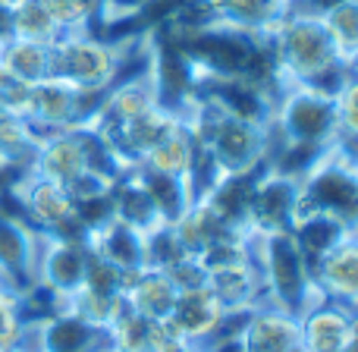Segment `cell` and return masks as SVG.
<instances>
[{
    "mask_svg": "<svg viewBox=\"0 0 358 352\" xmlns=\"http://www.w3.org/2000/svg\"><path fill=\"white\" fill-rule=\"evenodd\" d=\"M340 139L336 101L324 88L286 85L271 120V167L302 176Z\"/></svg>",
    "mask_w": 358,
    "mask_h": 352,
    "instance_id": "1",
    "label": "cell"
},
{
    "mask_svg": "<svg viewBox=\"0 0 358 352\" xmlns=\"http://www.w3.org/2000/svg\"><path fill=\"white\" fill-rule=\"evenodd\" d=\"M273 54L289 85L324 88L334 94L346 79V63L336 54L321 16L311 13H289L286 22L271 35Z\"/></svg>",
    "mask_w": 358,
    "mask_h": 352,
    "instance_id": "2",
    "label": "cell"
},
{
    "mask_svg": "<svg viewBox=\"0 0 358 352\" xmlns=\"http://www.w3.org/2000/svg\"><path fill=\"white\" fill-rule=\"evenodd\" d=\"M252 261L261 277L267 305L299 318L311 305L324 302L311 277V265L292 239V230L289 233H252Z\"/></svg>",
    "mask_w": 358,
    "mask_h": 352,
    "instance_id": "3",
    "label": "cell"
},
{
    "mask_svg": "<svg viewBox=\"0 0 358 352\" xmlns=\"http://www.w3.org/2000/svg\"><path fill=\"white\" fill-rule=\"evenodd\" d=\"M145 31L129 38H101V35H60L50 48V76L54 79L69 82L79 92H92V94H104L113 82L123 76L126 69V54L132 44L142 38Z\"/></svg>",
    "mask_w": 358,
    "mask_h": 352,
    "instance_id": "4",
    "label": "cell"
},
{
    "mask_svg": "<svg viewBox=\"0 0 358 352\" xmlns=\"http://www.w3.org/2000/svg\"><path fill=\"white\" fill-rule=\"evenodd\" d=\"M13 204L6 208L19 214L35 233L41 236H66V239H85V227L76 217V202L66 185L44 179L35 174H19L10 185H3Z\"/></svg>",
    "mask_w": 358,
    "mask_h": 352,
    "instance_id": "5",
    "label": "cell"
},
{
    "mask_svg": "<svg viewBox=\"0 0 358 352\" xmlns=\"http://www.w3.org/2000/svg\"><path fill=\"white\" fill-rule=\"evenodd\" d=\"M302 211L299 214H327L343 227H358V167L340 148H330L305 170Z\"/></svg>",
    "mask_w": 358,
    "mask_h": 352,
    "instance_id": "6",
    "label": "cell"
},
{
    "mask_svg": "<svg viewBox=\"0 0 358 352\" xmlns=\"http://www.w3.org/2000/svg\"><path fill=\"white\" fill-rule=\"evenodd\" d=\"M104 94H92V92H79L63 79H41L35 85H29L25 94V107L22 117L29 120V126L38 136L48 132H60V129H76L94 120L101 107Z\"/></svg>",
    "mask_w": 358,
    "mask_h": 352,
    "instance_id": "7",
    "label": "cell"
},
{
    "mask_svg": "<svg viewBox=\"0 0 358 352\" xmlns=\"http://www.w3.org/2000/svg\"><path fill=\"white\" fill-rule=\"evenodd\" d=\"M302 211V179L267 164L248 202V233H289Z\"/></svg>",
    "mask_w": 358,
    "mask_h": 352,
    "instance_id": "8",
    "label": "cell"
},
{
    "mask_svg": "<svg viewBox=\"0 0 358 352\" xmlns=\"http://www.w3.org/2000/svg\"><path fill=\"white\" fill-rule=\"evenodd\" d=\"M292 0H201L198 6L173 16V22H217L248 35H273L286 22Z\"/></svg>",
    "mask_w": 358,
    "mask_h": 352,
    "instance_id": "9",
    "label": "cell"
},
{
    "mask_svg": "<svg viewBox=\"0 0 358 352\" xmlns=\"http://www.w3.org/2000/svg\"><path fill=\"white\" fill-rule=\"evenodd\" d=\"M38 246L41 233H35L22 217L0 204V283L16 296H29L38 286Z\"/></svg>",
    "mask_w": 358,
    "mask_h": 352,
    "instance_id": "10",
    "label": "cell"
},
{
    "mask_svg": "<svg viewBox=\"0 0 358 352\" xmlns=\"http://www.w3.org/2000/svg\"><path fill=\"white\" fill-rule=\"evenodd\" d=\"M85 267H88L85 239L41 236V246H38V267H35L38 290L50 293V296L63 305V299H69L82 283H85Z\"/></svg>",
    "mask_w": 358,
    "mask_h": 352,
    "instance_id": "11",
    "label": "cell"
},
{
    "mask_svg": "<svg viewBox=\"0 0 358 352\" xmlns=\"http://www.w3.org/2000/svg\"><path fill=\"white\" fill-rule=\"evenodd\" d=\"M229 311L223 309V302L210 293V286H198V290H185L176 296V305L170 311L167 324L179 334V340L189 343H208L210 337H217L229 324Z\"/></svg>",
    "mask_w": 358,
    "mask_h": 352,
    "instance_id": "12",
    "label": "cell"
},
{
    "mask_svg": "<svg viewBox=\"0 0 358 352\" xmlns=\"http://www.w3.org/2000/svg\"><path fill=\"white\" fill-rule=\"evenodd\" d=\"M236 334L245 352H292L299 349V318L264 302L242 315Z\"/></svg>",
    "mask_w": 358,
    "mask_h": 352,
    "instance_id": "13",
    "label": "cell"
},
{
    "mask_svg": "<svg viewBox=\"0 0 358 352\" xmlns=\"http://www.w3.org/2000/svg\"><path fill=\"white\" fill-rule=\"evenodd\" d=\"M311 277L327 302H336L349 311L358 309V246L352 239H343L324 258H317L311 265Z\"/></svg>",
    "mask_w": 358,
    "mask_h": 352,
    "instance_id": "14",
    "label": "cell"
},
{
    "mask_svg": "<svg viewBox=\"0 0 358 352\" xmlns=\"http://www.w3.org/2000/svg\"><path fill=\"white\" fill-rule=\"evenodd\" d=\"M85 246H88V252L101 255L104 261L117 265L120 271H126V274H136V271H142V267H148V258H145V236L138 233V230L120 223L117 217H110V220H104L101 227L88 230Z\"/></svg>",
    "mask_w": 358,
    "mask_h": 352,
    "instance_id": "15",
    "label": "cell"
},
{
    "mask_svg": "<svg viewBox=\"0 0 358 352\" xmlns=\"http://www.w3.org/2000/svg\"><path fill=\"white\" fill-rule=\"evenodd\" d=\"M38 343L41 352H104V330L92 328L88 321L76 318L73 311L57 309L38 321Z\"/></svg>",
    "mask_w": 358,
    "mask_h": 352,
    "instance_id": "16",
    "label": "cell"
},
{
    "mask_svg": "<svg viewBox=\"0 0 358 352\" xmlns=\"http://www.w3.org/2000/svg\"><path fill=\"white\" fill-rule=\"evenodd\" d=\"M352 311L336 302H317L299 315V346L305 352H343Z\"/></svg>",
    "mask_w": 358,
    "mask_h": 352,
    "instance_id": "17",
    "label": "cell"
},
{
    "mask_svg": "<svg viewBox=\"0 0 358 352\" xmlns=\"http://www.w3.org/2000/svg\"><path fill=\"white\" fill-rule=\"evenodd\" d=\"M176 296H179L176 286L157 267H142V271L129 274L123 290L126 305L132 311H138L142 318H148V321H167L176 305Z\"/></svg>",
    "mask_w": 358,
    "mask_h": 352,
    "instance_id": "18",
    "label": "cell"
},
{
    "mask_svg": "<svg viewBox=\"0 0 358 352\" xmlns=\"http://www.w3.org/2000/svg\"><path fill=\"white\" fill-rule=\"evenodd\" d=\"M258 174H220L217 183L201 195V202H208L210 211L236 233H248V202Z\"/></svg>",
    "mask_w": 358,
    "mask_h": 352,
    "instance_id": "19",
    "label": "cell"
},
{
    "mask_svg": "<svg viewBox=\"0 0 358 352\" xmlns=\"http://www.w3.org/2000/svg\"><path fill=\"white\" fill-rule=\"evenodd\" d=\"M110 211H113V217H117L120 223L138 230L142 236L151 233V230H157L164 223L161 214H157V208H155V202H151L148 189H145L142 179H138L136 167L113 183V189H110Z\"/></svg>",
    "mask_w": 358,
    "mask_h": 352,
    "instance_id": "20",
    "label": "cell"
},
{
    "mask_svg": "<svg viewBox=\"0 0 358 352\" xmlns=\"http://www.w3.org/2000/svg\"><path fill=\"white\" fill-rule=\"evenodd\" d=\"M208 286L223 302V309H227L229 315H245V311L264 305V290H261V277H258V271H255V261L229 267V271L210 274Z\"/></svg>",
    "mask_w": 358,
    "mask_h": 352,
    "instance_id": "21",
    "label": "cell"
},
{
    "mask_svg": "<svg viewBox=\"0 0 358 352\" xmlns=\"http://www.w3.org/2000/svg\"><path fill=\"white\" fill-rule=\"evenodd\" d=\"M63 35H101V25L113 19V0H41Z\"/></svg>",
    "mask_w": 358,
    "mask_h": 352,
    "instance_id": "22",
    "label": "cell"
},
{
    "mask_svg": "<svg viewBox=\"0 0 358 352\" xmlns=\"http://www.w3.org/2000/svg\"><path fill=\"white\" fill-rule=\"evenodd\" d=\"M50 48L54 44H38L13 38L0 48V66L13 82L22 85H35L41 79H50Z\"/></svg>",
    "mask_w": 358,
    "mask_h": 352,
    "instance_id": "23",
    "label": "cell"
},
{
    "mask_svg": "<svg viewBox=\"0 0 358 352\" xmlns=\"http://www.w3.org/2000/svg\"><path fill=\"white\" fill-rule=\"evenodd\" d=\"M195 157H198V142L192 139L189 126L182 123L176 132H170L161 145H155V148L142 157L138 167L155 170V174H170V176H185L189 179L192 167H195Z\"/></svg>",
    "mask_w": 358,
    "mask_h": 352,
    "instance_id": "24",
    "label": "cell"
},
{
    "mask_svg": "<svg viewBox=\"0 0 358 352\" xmlns=\"http://www.w3.org/2000/svg\"><path fill=\"white\" fill-rule=\"evenodd\" d=\"M349 233L352 230L343 227L340 220H334L327 214H299V220L292 223V239L302 248L308 265H315L330 248H336L343 239H349Z\"/></svg>",
    "mask_w": 358,
    "mask_h": 352,
    "instance_id": "25",
    "label": "cell"
},
{
    "mask_svg": "<svg viewBox=\"0 0 358 352\" xmlns=\"http://www.w3.org/2000/svg\"><path fill=\"white\" fill-rule=\"evenodd\" d=\"M173 230L179 236V242H182V248L189 255H198L208 242H214L217 236L223 233H236V230H229L227 223L220 220V217L210 211L208 202H201V198H195V202L189 204V208L182 211V214L173 220Z\"/></svg>",
    "mask_w": 358,
    "mask_h": 352,
    "instance_id": "26",
    "label": "cell"
},
{
    "mask_svg": "<svg viewBox=\"0 0 358 352\" xmlns=\"http://www.w3.org/2000/svg\"><path fill=\"white\" fill-rule=\"evenodd\" d=\"M142 185L148 189L151 202H155L157 214H161L164 223H173L192 202H195V192H192V183L185 176H170V174H155V170L136 167Z\"/></svg>",
    "mask_w": 358,
    "mask_h": 352,
    "instance_id": "27",
    "label": "cell"
},
{
    "mask_svg": "<svg viewBox=\"0 0 358 352\" xmlns=\"http://www.w3.org/2000/svg\"><path fill=\"white\" fill-rule=\"evenodd\" d=\"M155 324L157 321H148L123 302L110 328L104 330L107 346L117 352H155Z\"/></svg>",
    "mask_w": 358,
    "mask_h": 352,
    "instance_id": "28",
    "label": "cell"
},
{
    "mask_svg": "<svg viewBox=\"0 0 358 352\" xmlns=\"http://www.w3.org/2000/svg\"><path fill=\"white\" fill-rule=\"evenodd\" d=\"M60 25L48 13L41 0H19L13 6V38L22 41H38V44H54L60 38Z\"/></svg>",
    "mask_w": 358,
    "mask_h": 352,
    "instance_id": "29",
    "label": "cell"
},
{
    "mask_svg": "<svg viewBox=\"0 0 358 352\" xmlns=\"http://www.w3.org/2000/svg\"><path fill=\"white\" fill-rule=\"evenodd\" d=\"M123 302H126L123 296H107V293H98V290H88V286H79V290H76L69 299H63L60 309L73 311L76 318L88 321L92 328L107 330V328H110V321L117 318V311L123 309Z\"/></svg>",
    "mask_w": 358,
    "mask_h": 352,
    "instance_id": "30",
    "label": "cell"
},
{
    "mask_svg": "<svg viewBox=\"0 0 358 352\" xmlns=\"http://www.w3.org/2000/svg\"><path fill=\"white\" fill-rule=\"evenodd\" d=\"M321 22L334 41L336 54L349 66V60L358 54V0H343V3L330 6L327 13H321Z\"/></svg>",
    "mask_w": 358,
    "mask_h": 352,
    "instance_id": "31",
    "label": "cell"
},
{
    "mask_svg": "<svg viewBox=\"0 0 358 352\" xmlns=\"http://www.w3.org/2000/svg\"><path fill=\"white\" fill-rule=\"evenodd\" d=\"M334 101H336V123H340L336 148L343 155L355 157L358 151V76L355 73H346V79L334 92Z\"/></svg>",
    "mask_w": 358,
    "mask_h": 352,
    "instance_id": "32",
    "label": "cell"
},
{
    "mask_svg": "<svg viewBox=\"0 0 358 352\" xmlns=\"http://www.w3.org/2000/svg\"><path fill=\"white\" fill-rule=\"evenodd\" d=\"M145 258H148V267H157V271H167L176 261L189 258V252L179 242L173 223H161L157 230L145 233Z\"/></svg>",
    "mask_w": 358,
    "mask_h": 352,
    "instance_id": "33",
    "label": "cell"
},
{
    "mask_svg": "<svg viewBox=\"0 0 358 352\" xmlns=\"http://www.w3.org/2000/svg\"><path fill=\"white\" fill-rule=\"evenodd\" d=\"M25 328H29V315H25L22 296L3 290L0 293V352H16Z\"/></svg>",
    "mask_w": 358,
    "mask_h": 352,
    "instance_id": "34",
    "label": "cell"
},
{
    "mask_svg": "<svg viewBox=\"0 0 358 352\" xmlns=\"http://www.w3.org/2000/svg\"><path fill=\"white\" fill-rule=\"evenodd\" d=\"M126 280H129V274H126V271H120L117 265L104 261L101 255L88 252L85 283H82V286H88V290H98V293H107V296H123Z\"/></svg>",
    "mask_w": 358,
    "mask_h": 352,
    "instance_id": "35",
    "label": "cell"
},
{
    "mask_svg": "<svg viewBox=\"0 0 358 352\" xmlns=\"http://www.w3.org/2000/svg\"><path fill=\"white\" fill-rule=\"evenodd\" d=\"M236 330H239V328H223L217 337H210L208 343H201V352H245Z\"/></svg>",
    "mask_w": 358,
    "mask_h": 352,
    "instance_id": "36",
    "label": "cell"
},
{
    "mask_svg": "<svg viewBox=\"0 0 358 352\" xmlns=\"http://www.w3.org/2000/svg\"><path fill=\"white\" fill-rule=\"evenodd\" d=\"M343 3V0H292V10L289 13H311V16H321L327 13L330 6Z\"/></svg>",
    "mask_w": 358,
    "mask_h": 352,
    "instance_id": "37",
    "label": "cell"
},
{
    "mask_svg": "<svg viewBox=\"0 0 358 352\" xmlns=\"http://www.w3.org/2000/svg\"><path fill=\"white\" fill-rule=\"evenodd\" d=\"M13 41V6L0 0V48Z\"/></svg>",
    "mask_w": 358,
    "mask_h": 352,
    "instance_id": "38",
    "label": "cell"
},
{
    "mask_svg": "<svg viewBox=\"0 0 358 352\" xmlns=\"http://www.w3.org/2000/svg\"><path fill=\"white\" fill-rule=\"evenodd\" d=\"M343 352H358V309L352 311V321H349V337H346V349Z\"/></svg>",
    "mask_w": 358,
    "mask_h": 352,
    "instance_id": "39",
    "label": "cell"
},
{
    "mask_svg": "<svg viewBox=\"0 0 358 352\" xmlns=\"http://www.w3.org/2000/svg\"><path fill=\"white\" fill-rule=\"evenodd\" d=\"M164 352H201V346H198V343H189V340H176L173 346H167Z\"/></svg>",
    "mask_w": 358,
    "mask_h": 352,
    "instance_id": "40",
    "label": "cell"
},
{
    "mask_svg": "<svg viewBox=\"0 0 358 352\" xmlns=\"http://www.w3.org/2000/svg\"><path fill=\"white\" fill-rule=\"evenodd\" d=\"M6 117H13V107H10V101H6V94L0 92V123H3Z\"/></svg>",
    "mask_w": 358,
    "mask_h": 352,
    "instance_id": "41",
    "label": "cell"
},
{
    "mask_svg": "<svg viewBox=\"0 0 358 352\" xmlns=\"http://www.w3.org/2000/svg\"><path fill=\"white\" fill-rule=\"evenodd\" d=\"M346 69H349V73H355V76H358V54L352 57V60H349V66H346Z\"/></svg>",
    "mask_w": 358,
    "mask_h": 352,
    "instance_id": "42",
    "label": "cell"
},
{
    "mask_svg": "<svg viewBox=\"0 0 358 352\" xmlns=\"http://www.w3.org/2000/svg\"><path fill=\"white\" fill-rule=\"evenodd\" d=\"M349 239H352V242H355V246H358V227L352 230V233H349Z\"/></svg>",
    "mask_w": 358,
    "mask_h": 352,
    "instance_id": "43",
    "label": "cell"
},
{
    "mask_svg": "<svg viewBox=\"0 0 358 352\" xmlns=\"http://www.w3.org/2000/svg\"><path fill=\"white\" fill-rule=\"evenodd\" d=\"M3 3H10V6H16V3H19V0H3Z\"/></svg>",
    "mask_w": 358,
    "mask_h": 352,
    "instance_id": "44",
    "label": "cell"
},
{
    "mask_svg": "<svg viewBox=\"0 0 358 352\" xmlns=\"http://www.w3.org/2000/svg\"><path fill=\"white\" fill-rule=\"evenodd\" d=\"M352 161H355V167H358V151H355V157H352Z\"/></svg>",
    "mask_w": 358,
    "mask_h": 352,
    "instance_id": "45",
    "label": "cell"
},
{
    "mask_svg": "<svg viewBox=\"0 0 358 352\" xmlns=\"http://www.w3.org/2000/svg\"><path fill=\"white\" fill-rule=\"evenodd\" d=\"M292 352H305V349H302V346H299V349H292Z\"/></svg>",
    "mask_w": 358,
    "mask_h": 352,
    "instance_id": "46",
    "label": "cell"
},
{
    "mask_svg": "<svg viewBox=\"0 0 358 352\" xmlns=\"http://www.w3.org/2000/svg\"><path fill=\"white\" fill-rule=\"evenodd\" d=\"M104 352H117V349H110V346H107V349H104Z\"/></svg>",
    "mask_w": 358,
    "mask_h": 352,
    "instance_id": "47",
    "label": "cell"
}]
</instances>
